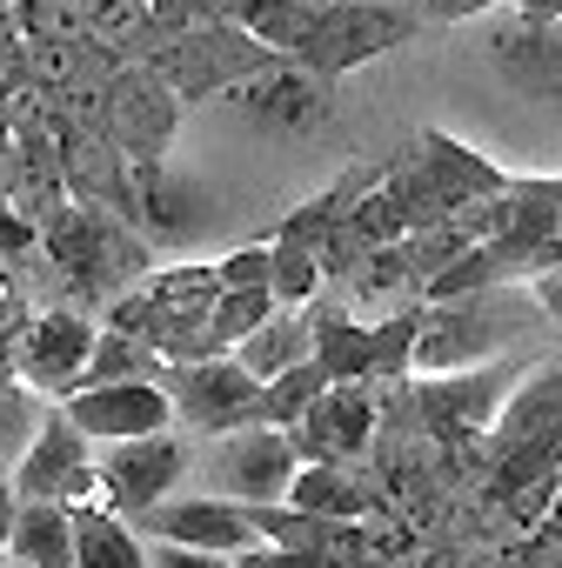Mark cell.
Masks as SVG:
<instances>
[{"label":"cell","instance_id":"obj_1","mask_svg":"<svg viewBox=\"0 0 562 568\" xmlns=\"http://www.w3.org/2000/svg\"><path fill=\"white\" fill-rule=\"evenodd\" d=\"M482 455H489L482 501L502 508L515 528H529L549 508L555 475H562V348L529 362V375L515 382V395H509L502 422L489 428Z\"/></svg>","mask_w":562,"mask_h":568},{"label":"cell","instance_id":"obj_2","mask_svg":"<svg viewBox=\"0 0 562 568\" xmlns=\"http://www.w3.org/2000/svg\"><path fill=\"white\" fill-rule=\"evenodd\" d=\"M549 315L529 295V281H509V288H475V295H449L422 308V335H415V362L409 375H442V368H475L495 355H522L542 348Z\"/></svg>","mask_w":562,"mask_h":568},{"label":"cell","instance_id":"obj_3","mask_svg":"<svg viewBox=\"0 0 562 568\" xmlns=\"http://www.w3.org/2000/svg\"><path fill=\"white\" fill-rule=\"evenodd\" d=\"M542 348H522V355H495V362H475V368H442V375H402V408L409 422L435 442V448H475L489 442V428L502 422L515 382L529 375Z\"/></svg>","mask_w":562,"mask_h":568},{"label":"cell","instance_id":"obj_4","mask_svg":"<svg viewBox=\"0 0 562 568\" xmlns=\"http://www.w3.org/2000/svg\"><path fill=\"white\" fill-rule=\"evenodd\" d=\"M41 241H48V261L74 281L88 302H101V308H108L114 295H128L134 281L154 274V261H148L154 241H148L134 221H114V214L94 207V201L54 207L48 227H41Z\"/></svg>","mask_w":562,"mask_h":568},{"label":"cell","instance_id":"obj_5","mask_svg":"<svg viewBox=\"0 0 562 568\" xmlns=\"http://www.w3.org/2000/svg\"><path fill=\"white\" fill-rule=\"evenodd\" d=\"M489 74L535 108H562V14H529V8H489L475 34Z\"/></svg>","mask_w":562,"mask_h":568},{"label":"cell","instance_id":"obj_6","mask_svg":"<svg viewBox=\"0 0 562 568\" xmlns=\"http://www.w3.org/2000/svg\"><path fill=\"white\" fill-rule=\"evenodd\" d=\"M415 21H422V14L402 8V0H329V8L315 14V28L302 34L295 61H309L315 74L342 81V74H355V68L395 54V48L415 34Z\"/></svg>","mask_w":562,"mask_h":568},{"label":"cell","instance_id":"obj_7","mask_svg":"<svg viewBox=\"0 0 562 568\" xmlns=\"http://www.w3.org/2000/svg\"><path fill=\"white\" fill-rule=\"evenodd\" d=\"M228 101H234V114H241L248 128L281 134V141H302V134H322V128H329V114H335V81L315 74V68L295 61V54H274V61H261L248 81H234Z\"/></svg>","mask_w":562,"mask_h":568},{"label":"cell","instance_id":"obj_8","mask_svg":"<svg viewBox=\"0 0 562 568\" xmlns=\"http://www.w3.org/2000/svg\"><path fill=\"white\" fill-rule=\"evenodd\" d=\"M201 468H208V488H214V495H234V501L261 508V501H289V481H295V468H302V448H295L289 428L248 422V428L214 435V448H208Z\"/></svg>","mask_w":562,"mask_h":568},{"label":"cell","instance_id":"obj_9","mask_svg":"<svg viewBox=\"0 0 562 568\" xmlns=\"http://www.w3.org/2000/svg\"><path fill=\"white\" fill-rule=\"evenodd\" d=\"M168 395H174V422H188L194 435H228L261 422V382L234 362V355H201V362H168L161 368Z\"/></svg>","mask_w":562,"mask_h":568},{"label":"cell","instance_id":"obj_10","mask_svg":"<svg viewBox=\"0 0 562 568\" xmlns=\"http://www.w3.org/2000/svg\"><path fill=\"white\" fill-rule=\"evenodd\" d=\"M128 221L154 241V247H188V241H201L208 227H214V194H208V181H194V174H181V168H168L161 154L154 161H134L128 168Z\"/></svg>","mask_w":562,"mask_h":568},{"label":"cell","instance_id":"obj_11","mask_svg":"<svg viewBox=\"0 0 562 568\" xmlns=\"http://www.w3.org/2000/svg\"><path fill=\"white\" fill-rule=\"evenodd\" d=\"M14 488L21 501H68V508H94L101 501V462L88 448V435L68 422V408H48L28 455L14 462Z\"/></svg>","mask_w":562,"mask_h":568},{"label":"cell","instance_id":"obj_12","mask_svg":"<svg viewBox=\"0 0 562 568\" xmlns=\"http://www.w3.org/2000/svg\"><path fill=\"white\" fill-rule=\"evenodd\" d=\"M289 435H295L302 462H342V468H355L375 448V435H382V382H329Z\"/></svg>","mask_w":562,"mask_h":568},{"label":"cell","instance_id":"obj_13","mask_svg":"<svg viewBox=\"0 0 562 568\" xmlns=\"http://www.w3.org/2000/svg\"><path fill=\"white\" fill-rule=\"evenodd\" d=\"M101 501L121 508V515H141L154 501H168L194 462V448L174 435V428H154V435H134V442H101Z\"/></svg>","mask_w":562,"mask_h":568},{"label":"cell","instance_id":"obj_14","mask_svg":"<svg viewBox=\"0 0 562 568\" xmlns=\"http://www.w3.org/2000/svg\"><path fill=\"white\" fill-rule=\"evenodd\" d=\"M134 521H141L148 541H188V548H214V555H248V548H261L254 508L234 501V495H214V488H208V495H168V501L141 508Z\"/></svg>","mask_w":562,"mask_h":568},{"label":"cell","instance_id":"obj_15","mask_svg":"<svg viewBox=\"0 0 562 568\" xmlns=\"http://www.w3.org/2000/svg\"><path fill=\"white\" fill-rule=\"evenodd\" d=\"M61 408H68V422H74L88 442H134V435H154V428H174V395H168L161 375L88 382V388H74Z\"/></svg>","mask_w":562,"mask_h":568},{"label":"cell","instance_id":"obj_16","mask_svg":"<svg viewBox=\"0 0 562 568\" xmlns=\"http://www.w3.org/2000/svg\"><path fill=\"white\" fill-rule=\"evenodd\" d=\"M94 335H101V328H94L81 308H48L41 322H28L14 375H21L34 395L68 402L74 388H88V355H94Z\"/></svg>","mask_w":562,"mask_h":568},{"label":"cell","instance_id":"obj_17","mask_svg":"<svg viewBox=\"0 0 562 568\" xmlns=\"http://www.w3.org/2000/svg\"><path fill=\"white\" fill-rule=\"evenodd\" d=\"M261 61H274V48H261L248 28H208V34H188L161 54V74L174 81L181 101H208V94H228L234 81H248Z\"/></svg>","mask_w":562,"mask_h":568},{"label":"cell","instance_id":"obj_18","mask_svg":"<svg viewBox=\"0 0 562 568\" xmlns=\"http://www.w3.org/2000/svg\"><path fill=\"white\" fill-rule=\"evenodd\" d=\"M409 154H415V168L442 187V201H449L455 214H469L475 201H495V194L515 181V174L495 168L482 148H469V141H455V134H442V128H422Z\"/></svg>","mask_w":562,"mask_h":568},{"label":"cell","instance_id":"obj_19","mask_svg":"<svg viewBox=\"0 0 562 568\" xmlns=\"http://www.w3.org/2000/svg\"><path fill=\"white\" fill-rule=\"evenodd\" d=\"M289 501L309 508V515H335V521H395L389 501L342 462H302L295 481H289Z\"/></svg>","mask_w":562,"mask_h":568},{"label":"cell","instance_id":"obj_20","mask_svg":"<svg viewBox=\"0 0 562 568\" xmlns=\"http://www.w3.org/2000/svg\"><path fill=\"white\" fill-rule=\"evenodd\" d=\"M108 108H114V141H121L128 161H154L168 148V134H174V94L154 74H128Z\"/></svg>","mask_w":562,"mask_h":568},{"label":"cell","instance_id":"obj_21","mask_svg":"<svg viewBox=\"0 0 562 568\" xmlns=\"http://www.w3.org/2000/svg\"><path fill=\"white\" fill-rule=\"evenodd\" d=\"M315 355V308H274L241 348H234V362L254 375V382H274L281 368H295V362H309Z\"/></svg>","mask_w":562,"mask_h":568},{"label":"cell","instance_id":"obj_22","mask_svg":"<svg viewBox=\"0 0 562 568\" xmlns=\"http://www.w3.org/2000/svg\"><path fill=\"white\" fill-rule=\"evenodd\" d=\"M74 515H81L74 521V568H154L148 561V535L121 508L94 501V508H74Z\"/></svg>","mask_w":562,"mask_h":568},{"label":"cell","instance_id":"obj_23","mask_svg":"<svg viewBox=\"0 0 562 568\" xmlns=\"http://www.w3.org/2000/svg\"><path fill=\"white\" fill-rule=\"evenodd\" d=\"M74 521L81 515L68 501H21L8 555L28 561V568H74Z\"/></svg>","mask_w":562,"mask_h":568},{"label":"cell","instance_id":"obj_24","mask_svg":"<svg viewBox=\"0 0 562 568\" xmlns=\"http://www.w3.org/2000/svg\"><path fill=\"white\" fill-rule=\"evenodd\" d=\"M315 362L335 382H375V342L369 322L342 315V308H315Z\"/></svg>","mask_w":562,"mask_h":568},{"label":"cell","instance_id":"obj_25","mask_svg":"<svg viewBox=\"0 0 562 568\" xmlns=\"http://www.w3.org/2000/svg\"><path fill=\"white\" fill-rule=\"evenodd\" d=\"M322 8H329V0H241V28L261 48H274V54H295Z\"/></svg>","mask_w":562,"mask_h":568},{"label":"cell","instance_id":"obj_26","mask_svg":"<svg viewBox=\"0 0 562 568\" xmlns=\"http://www.w3.org/2000/svg\"><path fill=\"white\" fill-rule=\"evenodd\" d=\"M161 368H168V355H161L154 342H141V335L101 322L94 355H88V382H134V375H161Z\"/></svg>","mask_w":562,"mask_h":568},{"label":"cell","instance_id":"obj_27","mask_svg":"<svg viewBox=\"0 0 562 568\" xmlns=\"http://www.w3.org/2000/svg\"><path fill=\"white\" fill-rule=\"evenodd\" d=\"M335 375L309 355V362H295V368H281L274 382H261V422H274V428H295L302 415H309V402L329 388Z\"/></svg>","mask_w":562,"mask_h":568},{"label":"cell","instance_id":"obj_28","mask_svg":"<svg viewBox=\"0 0 562 568\" xmlns=\"http://www.w3.org/2000/svg\"><path fill=\"white\" fill-rule=\"evenodd\" d=\"M274 241V234H268ZM268 288L281 308H315V295L329 288V274H322V254L302 247V241H274V274H268Z\"/></svg>","mask_w":562,"mask_h":568},{"label":"cell","instance_id":"obj_29","mask_svg":"<svg viewBox=\"0 0 562 568\" xmlns=\"http://www.w3.org/2000/svg\"><path fill=\"white\" fill-rule=\"evenodd\" d=\"M281 302H274V288H221V302H214V322H208V342H214V355H234L268 315H274Z\"/></svg>","mask_w":562,"mask_h":568},{"label":"cell","instance_id":"obj_30","mask_svg":"<svg viewBox=\"0 0 562 568\" xmlns=\"http://www.w3.org/2000/svg\"><path fill=\"white\" fill-rule=\"evenodd\" d=\"M422 308L429 302H402L389 308L382 322H369V342H375V382H402L409 362H415V335H422Z\"/></svg>","mask_w":562,"mask_h":568},{"label":"cell","instance_id":"obj_31","mask_svg":"<svg viewBox=\"0 0 562 568\" xmlns=\"http://www.w3.org/2000/svg\"><path fill=\"white\" fill-rule=\"evenodd\" d=\"M48 408H34V388L14 375V382H0V475H14V462L28 455L34 428H41Z\"/></svg>","mask_w":562,"mask_h":568},{"label":"cell","instance_id":"obj_32","mask_svg":"<svg viewBox=\"0 0 562 568\" xmlns=\"http://www.w3.org/2000/svg\"><path fill=\"white\" fill-rule=\"evenodd\" d=\"M522 568H562V475H555L549 508L522 528Z\"/></svg>","mask_w":562,"mask_h":568},{"label":"cell","instance_id":"obj_33","mask_svg":"<svg viewBox=\"0 0 562 568\" xmlns=\"http://www.w3.org/2000/svg\"><path fill=\"white\" fill-rule=\"evenodd\" d=\"M221 274V288H268V274H274V241H248V247H228L214 261Z\"/></svg>","mask_w":562,"mask_h":568},{"label":"cell","instance_id":"obj_34","mask_svg":"<svg viewBox=\"0 0 562 568\" xmlns=\"http://www.w3.org/2000/svg\"><path fill=\"white\" fill-rule=\"evenodd\" d=\"M154 568H241V555H214V548H188V541H148Z\"/></svg>","mask_w":562,"mask_h":568},{"label":"cell","instance_id":"obj_35","mask_svg":"<svg viewBox=\"0 0 562 568\" xmlns=\"http://www.w3.org/2000/svg\"><path fill=\"white\" fill-rule=\"evenodd\" d=\"M241 568H322V561H315V555H302V548L261 541V548H248V555H241Z\"/></svg>","mask_w":562,"mask_h":568},{"label":"cell","instance_id":"obj_36","mask_svg":"<svg viewBox=\"0 0 562 568\" xmlns=\"http://www.w3.org/2000/svg\"><path fill=\"white\" fill-rule=\"evenodd\" d=\"M529 295L542 302V315H549V328L562 335V261H555V267H542V274L529 281Z\"/></svg>","mask_w":562,"mask_h":568},{"label":"cell","instance_id":"obj_37","mask_svg":"<svg viewBox=\"0 0 562 568\" xmlns=\"http://www.w3.org/2000/svg\"><path fill=\"white\" fill-rule=\"evenodd\" d=\"M489 8H502V0H422V14L435 21H482Z\"/></svg>","mask_w":562,"mask_h":568},{"label":"cell","instance_id":"obj_38","mask_svg":"<svg viewBox=\"0 0 562 568\" xmlns=\"http://www.w3.org/2000/svg\"><path fill=\"white\" fill-rule=\"evenodd\" d=\"M14 515H21V488H14V475H0V541L14 535Z\"/></svg>","mask_w":562,"mask_h":568},{"label":"cell","instance_id":"obj_39","mask_svg":"<svg viewBox=\"0 0 562 568\" xmlns=\"http://www.w3.org/2000/svg\"><path fill=\"white\" fill-rule=\"evenodd\" d=\"M8 302H14V295H8V274H0V308H8Z\"/></svg>","mask_w":562,"mask_h":568},{"label":"cell","instance_id":"obj_40","mask_svg":"<svg viewBox=\"0 0 562 568\" xmlns=\"http://www.w3.org/2000/svg\"><path fill=\"white\" fill-rule=\"evenodd\" d=\"M0 568H8V541H0Z\"/></svg>","mask_w":562,"mask_h":568},{"label":"cell","instance_id":"obj_41","mask_svg":"<svg viewBox=\"0 0 562 568\" xmlns=\"http://www.w3.org/2000/svg\"><path fill=\"white\" fill-rule=\"evenodd\" d=\"M8 568H28V561H14V555H8Z\"/></svg>","mask_w":562,"mask_h":568}]
</instances>
